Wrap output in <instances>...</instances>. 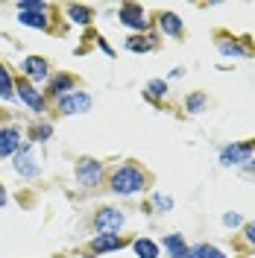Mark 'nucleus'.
Listing matches in <instances>:
<instances>
[{
	"instance_id": "1",
	"label": "nucleus",
	"mask_w": 255,
	"mask_h": 258,
	"mask_svg": "<svg viewBox=\"0 0 255 258\" xmlns=\"http://www.w3.org/2000/svg\"><path fill=\"white\" fill-rule=\"evenodd\" d=\"M144 188V173L138 167H120L112 176V191L114 194H138Z\"/></svg>"
},
{
	"instance_id": "2",
	"label": "nucleus",
	"mask_w": 255,
	"mask_h": 258,
	"mask_svg": "<svg viewBox=\"0 0 255 258\" xmlns=\"http://www.w3.org/2000/svg\"><path fill=\"white\" fill-rule=\"evenodd\" d=\"M103 179V164L94 159H80L77 161V182L82 188H94L97 182Z\"/></svg>"
},
{
	"instance_id": "3",
	"label": "nucleus",
	"mask_w": 255,
	"mask_h": 258,
	"mask_svg": "<svg viewBox=\"0 0 255 258\" xmlns=\"http://www.w3.org/2000/svg\"><path fill=\"white\" fill-rule=\"evenodd\" d=\"M120 226H123V214H120L117 209H103V211H97L94 229L100 232V235H114Z\"/></svg>"
},
{
	"instance_id": "4",
	"label": "nucleus",
	"mask_w": 255,
	"mask_h": 258,
	"mask_svg": "<svg viewBox=\"0 0 255 258\" xmlns=\"http://www.w3.org/2000/svg\"><path fill=\"white\" fill-rule=\"evenodd\" d=\"M59 109H62V114H80L85 109H91V97L85 91H74L68 97H59Z\"/></svg>"
},
{
	"instance_id": "5",
	"label": "nucleus",
	"mask_w": 255,
	"mask_h": 258,
	"mask_svg": "<svg viewBox=\"0 0 255 258\" xmlns=\"http://www.w3.org/2000/svg\"><path fill=\"white\" fill-rule=\"evenodd\" d=\"M120 21H123L126 27H132V30H144V27H147L144 9L138 3H123V6H120Z\"/></svg>"
},
{
	"instance_id": "6",
	"label": "nucleus",
	"mask_w": 255,
	"mask_h": 258,
	"mask_svg": "<svg viewBox=\"0 0 255 258\" xmlns=\"http://www.w3.org/2000/svg\"><path fill=\"white\" fill-rule=\"evenodd\" d=\"M249 153H252V144H232L220 153V161L223 164H240V161H249Z\"/></svg>"
},
{
	"instance_id": "7",
	"label": "nucleus",
	"mask_w": 255,
	"mask_h": 258,
	"mask_svg": "<svg viewBox=\"0 0 255 258\" xmlns=\"http://www.w3.org/2000/svg\"><path fill=\"white\" fill-rule=\"evenodd\" d=\"M18 97H21V100L30 106L32 112H41V109H44V100L38 97V91L32 88L30 82H18Z\"/></svg>"
},
{
	"instance_id": "8",
	"label": "nucleus",
	"mask_w": 255,
	"mask_h": 258,
	"mask_svg": "<svg viewBox=\"0 0 255 258\" xmlns=\"http://www.w3.org/2000/svg\"><path fill=\"white\" fill-rule=\"evenodd\" d=\"M18 147H21V135L18 129H0V156H12Z\"/></svg>"
},
{
	"instance_id": "9",
	"label": "nucleus",
	"mask_w": 255,
	"mask_h": 258,
	"mask_svg": "<svg viewBox=\"0 0 255 258\" xmlns=\"http://www.w3.org/2000/svg\"><path fill=\"white\" fill-rule=\"evenodd\" d=\"M24 74L30 77V80H47V62L44 59H38V56H30V59H24Z\"/></svg>"
},
{
	"instance_id": "10",
	"label": "nucleus",
	"mask_w": 255,
	"mask_h": 258,
	"mask_svg": "<svg viewBox=\"0 0 255 258\" xmlns=\"http://www.w3.org/2000/svg\"><path fill=\"white\" fill-rule=\"evenodd\" d=\"M123 241L117 238V235H97L94 241H91V249L94 252H114V249H120Z\"/></svg>"
},
{
	"instance_id": "11",
	"label": "nucleus",
	"mask_w": 255,
	"mask_h": 258,
	"mask_svg": "<svg viewBox=\"0 0 255 258\" xmlns=\"http://www.w3.org/2000/svg\"><path fill=\"white\" fill-rule=\"evenodd\" d=\"M164 246L170 249V258H194V252L185 246V238H182V235H170V238H164Z\"/></svg>"
},
{
	"instance_id": "12",
	"label": "nucleus",
	"mask_w": 255,
	"mask_h": 258,
	"mask_svg": "<svg viewBox=\"0 0 255 258\" xmlns=\"http://www.w3.org/2000/svg\"><path fill=\"white\" fill-rule=\"evenodd\" d=\"M30 147H21V153L15 156V170L24 176H35L38 173V164H30Z\"/></svg>"
},
{
	"instance_id": "13",
	"label": "nucleus",
	"mask_w": 255,
	"mask_h": 258,
	"mask_svg": "<svg viewBox=\"0 0 255 258\" xmlns=\"http://www.w3.org/2000/svg\"><path fill=\"white\" fill-rule=\"evenodd\" d=\"M18 15H21V24L27 27H35V30L47 27V12H18Z\"/></svg>"
},
{
	"instance_id": "14",
	"label": "nucleus",
	"mask_w": 255,
	"mask_h": 258,
	"mask_svg": "<svg viewBox=\"0 0 255 258\" xmlns=\"http://www.w3.org/2000/svg\"><path fill=\"white\" fill-rule=\"evenodd\" d=\"M132 246H135V252H138L141 258H156L159 255V246H156L153 241H147V238H138Z\"/></svg>"
},
{
	"instance_id": "15",
	"label": "nucleus",
	"mask_w": 255,
	"mask_h": 258,
	"mask_svg": "<svg viewBox=\"0 0 255 258\" xmlns=\"http://www.w3.org/2000/svg\"><path fill=\"white\" fill-rule=\"evenodd\" d=\"M68 18L77 21V24H88V21H91V9H85L80 3H71V6H68Z\"/></svg>"
},
{
	"instance_id": "16",
	"label": "nucleus",
	"mask_w": 255,
	"mask_h": 258,
	"mask_svg": "<svg viewBox=\"0 0 255 258\" xmlns=\"http://www.w3.org/2000/svg\"><path fill=\"white\" fill-rule=\"evenodd\" d=\"M161 27H164V32H170V35H179L182 32V21L173 12H167V15H161Z\"/></svg>"
},
{
	"instance_id": "17",
	"label": "nucleus",
	"mask_w": 255,
	"mask_h": 258,
	"mask_svg": "<svg viewBox=\"0 0 255 258\" xmlns=\"http://www.w3.org/2000/svg\"><path fill=\"white\" fill-rule=\"evenodd\" d=\"M0 97L3 100H12L15 97V88H12V80H9L6 68H0Z\"/></svg>"
},
{
	"instance_id": "18",
	"label": "nucleus",
	"mask_w": 255,
	"mask_h": 258,
	"mask_svg": "<svg viewBox=\"0 0 255 258\" xmlns=\"http://www.w3.org/2000/svg\"><path fill=\"white\" fill-rule=\"evenodd\" d=\"M71 85H74V80H71L68 74H62V77H56V80L50 82V91H53V94H59V97H62V94H65V88H71Z\"/></svg>"
},
{
	"instance_id": "19",
	"label": "nucleus",
	"mask_w": 255,
	"mask_h": 258,
	"mask_svg": "<svg viewBox=\"0 0 255 258\" xmlns=\"http://www.w3.org/2000/svg\"><path fill=\"white\" fill-rule=\"evenodd\" d=\"M18 12H47V6H44L41 0H24V3L18 6Z\"/></svg>"
},
{
	"instance_id": "20",
	"label": "nucleus",
	"mask_w": 255,
	"mask_h": 258,
	"mask_svg": "<svg viewBox=\"0 0 255 258\" xmlns=\"http://www.w3.org/2000/svg\"><path fill=\"white\" fill-rule=\"evenodd\" d=\"M194 258H226V255L214 246H200V249H194Z\"/></svg>"
},
{
	"instance_id": "21",
	"label": "nucleus",
	"mask_w": 255,
	"mask_h": 258,
	"mask_svg": "<svg viewBox=\"0 0 255 258\" xmlns=\"http://www.w3.org/2000/svg\"><path fill=\"white\" fill-rule=\"evenodd\" d=\"M147 91H150L153 97H164V94H167V82H161V80H153L150 85H147Z\"/></svg>"
},
{
	"instance_id": "22",
	"label": "nucleus",
	"mask_w": 255,
	"mask_h": 258,
	"mask_svg": "<svg viewBox=\"0 0 255 258\" xmlns=\"http://www.w3.org/2000/svg\"><path fill=\"white\" fill-rule=\"evenodd\" d=\"M126 47L132 50V53H147V50H150V44H147L144 38H129V41H126Z\"/></svg>"
},
{
	"instance_id": "23",
	"label": "nucleus",
	"mask_w": 255,
	"mask_h": 258,
	"mask_svg": "<svg viewBox=\"0 0 255 258\" xmlns=\"http://www.w3.org/2000/svg\"><path fill=\"white\" fill-rule=\"evenodd\" d=\"M220 53H226V56H243V50L235 47V44H220Z\"/></svg>"
},
{
	"instance_id": "24",
	"label": "nucleus",
	"mask_w": 255,
	"mask_h": 258,
	"mask_svg": "<svg viewBox=\"0 0 255 258\" xmlns=\"http://www.w3.org/2000/svg\"><path fill=\"white\" fill-rule=\"evenodd\" d=\"M203 103H206V97H203V94H194V97H191V103H188V109H191V112H197Z\"/></svg>"
},
{
	"instance_id": "25",
	"label": "nucleus",
	"mask_w": 255,
	"mask_h": 258,
	"mask_svg": "<svg viewBox=\"0 0 255 258\" xmlns=\"http://www.w3.org/2000/svg\"><path fill=\"white\" fill-rule=\"evenodd\" d=\"M156 206H159V209H164V211H167V209H170V206H173V200H170V197H161V194H159V197H156Z\"/></svg>"
},
{
	"instance_id": "26",
	"label": "nucleus",
	"mask_w": 255,
	"mask_h": 258,
	"mask_svg": "<svg viewBox=\"0 0 255 258\" xmlns=\"http://www.w3.org/2000/svg\"><path fill=\"white\" fill-rule=\"evenodd\" d=\"M223 223H226V226H238V223H240V214H226Z\"/></svg>"
},
{
	"instance_id": "27",
	"label": "nucleus",
	"mask_w": 255,
	"mask_h": 258,
	"mask_svg": "<svg viewBox=\"0 0 255 258\" xmlns=\"http://www.w3.org/2000/svg\"><path fill=\"white\" fill-rule=\"evenodd\" d=\"M246 235H249V241L255 243V223H249V226H246Z\"/></svg>"
},
{
	"instance_id": "28",
	"label": "nucleus",
	"mask_w": 255,
	"mask_h": 258,
	"mask_svg": "<svg viewBox=\"0 0 255 258\" xmlns=\"http://www.w3.org/2000/svg\"><path fill=\"white\" fill-rule=\"evenodd\" d=\"M3 206H6V191L0 188V209H3Z\"/></svg>"
}]
</instances>
